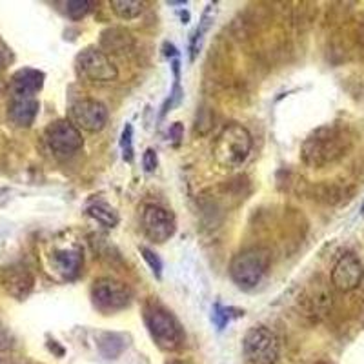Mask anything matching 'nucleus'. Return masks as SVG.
<instances>
[{"label":"nucleus","mask_w":364,"mask_h":364,"mask_svg":"<svg viewBox=\"0 0 364 364\" xmlns=\"http://www.w3.org/2000/svg\"><path fill=\"white\" fill-rule=\"evenodd\" d=\"M350 148V136L346 132L337 126H323L315 129L306 141L302 142L301 157L304 164L311 168H323V166L336 162L346 154Z\"/></svg>","instance_id":"f257e3e1"},{"label":"nucleus","mask_w":364,"mask_h":364,"mask_svg":"<svg viewBox=\"0 0 364 364\" xmlns=\"http://www.w3.org/2000/svg\"><path fill=\"white\" fill-rule=\"evenodd\" d=\"M252 146L253 139L248 129L242 124L233 122L217 135L215 144H213V157H215L217 164L223 168L235 170L245 164L246 159L250 157Z\"/></svg>","instance_id":"f03ea898"},{"label":"nucleus","mask_w":364,"mask_h":364,"mask_svg":"<svg viewBox=\"0 0 364 364\" xmlns=\"http://www.w3.org/2000/svg\"><path fill=\"white\" fill-rule=\"evenodd\" d=\"M144 321L149 330V336L161 350L173 352L182 346L184 333H182L178 321L170 311L164 310L159 304H149L144 310Z\"/></svg>","instance_id":"7ed1b4c3"},{"label":"nucleus","mask_w":364,"mask_h":364,"mask_svg":"<svg viewBox=\"0 0 364 364\" xmlns=\"http://www.w3.org/2000/svg\"><path fill=\"white\" fill-rule=\"evenodd\" d=\"M269 255L266 250L250 248L237 253L230 262V277L242 290H252L266 275Z\"/></svg>","instance_id":"20e7f679"},{"label":"nucleus","mask_w":364,"mask_h":364,"mask_svg":"<svg viewBox=\"0 0 364 364\" xmlns=\"http://www.w3.org/2000/svg\"><path fill=\"white\" fill-rule=\"evenodd\" d=\"M242 352L252 364H275L281 355V343L275 331L266 326H255L245 336Z\"/></svg>","instance_id":"39448f33"},{"label":"nucleus","mask_w":364,"mask_h":364,"mask_svg":"<svg viewBox=\"0 0 364 364\" xmlns=\"http://www.w3.org/2000/svg\"><path fill=\"white\" fill-rule=\"evenodd\" d=\"M91 299L97 310L104 314H113L129 306L132 302V290L124 282L112 277L97 279L91 286Z\"/></svg>","instance_id":"423d86ee"},{"label":"nucleus","mask_w":364,"mask_h":364,"mask_svg":"<svg viewBox=\"0 0 364 364\" xmlns=\"http://www.w3.org/2000/svg\"><path fill=\"white\" fill-rule=\"evenodd\" d=\"M46 144L55 157L70 159L82 149L84 139L80 129L75 128L70 120H55L46 129Z\"/></svg>","instance_id":"0eeeda50"},{"label":"nucleus","mask_w":364,"mask_h":364,"mask_svg":"<svg viewBox=\"0 0 364 364\" xmlns=\"http://www.w3.org/2000/svg\"><path fill=\"white\" fill-rule=\"evenodd\" d=\"M77 71L90 82H112L119 77L112 58L97 48H86L77 55Z\"/></svg>","instance_id":"6e6552de"},{"label":"nucleus","mask_w":364,"mask_h":364,"mask_svg":"<svg viewBox=\"0 0 364 364\" xmlns=\"http://www.w3.org/2000/svg\"><path fill=\"white\" fill-rule=\"evenodd\" d=\"M108 119V108L100 100L80 99L70 106V122L77 129L97 133L106 128Z\"/></svg>","instance_id":"1a4fd4ad"},{"label":"nucleus","mask_w":364,"mask_h":364,"mask_svg":"<svg viewBox=\"0 0 364 364\" xmlns=\"http://www.w3.org/2000/svg\"><path fill=\"white\" fill-rule=\"evenodd\" d=\"M364 277V266L355 253H344L331 269V284L343 294L359 288Z\"/></svg>","instance_id":"9d476101"},{"label":"nucleus","mask_w":364,"mask_h":364,"mask_svg":"<svg viewBox=\"0 0 364 364\" xmlns=\"http://www.w3.org/2000/svg\"><path fill=\"white\" fill-rule=\"evenodd\" d=\"M142 228L154 242H166L175 233V219L164 208L149 204L142 211Z\"/></svg>","instance_id":"9b49d317"},{"label":"nucleus","mask_w":364,"mask_h":364,"mask_svg":"<svg viewBox=\"0 0 364 364\" xmlns=\"http://www.w3.org/2000/svg\"><path fill=\"white\" fill-rule=\"evenodd\" d=\"M0 282H2V288L17 301L28 299L35 288L33 273L29 272L24 264L6 266L0 272Z\"/></svg>","instance_id":"f8f14e48"},{"label":"nucleus","mask_w":364,"mask_h":364,"mask_svg":"<svg viewBox=\"0 0 364 364\" xmlns=\"http://www.w3.org/2000/svg\"><path fill=\"white\" fill-rule=\"evenodd\" d=\"M42 86H44V73L33 70V68H24V70H18L11 77L9 93H11V99L35 97L42 90Z\"/></svg>","instance_id":"ddd939ff"},{"label":"nucleus","mask_w":364,"mask_h":364,"mask_svg":"<svg viewBox=\"0 0 364 364\" xmlns=\"http://www.w3.org/2000/svg\"><path fill=\"white\" fill-rule=\"evenodd\" d=\"M38 115V100L35 97H18L9 100L8 117L18 128H29Z\"/></svg>","instance_id":"4468645a"},{"label":"nucleus","mask_w":364,"mask_h":364,"mask_svg":"<svg viewBox=\"0 0 364 364\" xmlns=\"http://www.w3.org/2000/svg\"><path fill=\"white\" fill-rule=\"evenodd\" d=\"M84 264L82 252L79 248L58 250L51 255V266L57 273H60L64 279H75L80 273Z\"/></svg>","instance_id":"2eb2a0df"},{"label":"nucleus","mask_w":364,"mask_h":364,"mask_svg":"<svg viewBox=\"0 0 364 364\" xmlns=\"http://www.w3.org/2000/svg\"><path fill=\"white\" fill-rule=\"evenodd\" d=\"M100 46L106 55L108 53H126L133 48V37L129 31L122 28H109L102 33Z\"/></svg>","instance_id":"dca6fc26"},{"label":"nucleus","mask_w":364,"mask_h":364,"mask_svg":"<svg viewBox=\"0 0 364 364\" xmlns=\"http://www.w3.org/2000/svg\"><path fill=\"white\" fill-rule=\"evenodd\" d=\"M215 15H217V4H213V2H211V4H208L206 9H204L203 17H200L199 26H197L193 37H191V44H190L191 60H195L197 53H199L200 48H203L204 37H206V33L211 29V26H213V21H215Z\"/></svg>","instance_id":"f3484780"},{"label":"nucleus","mask_w":364,"mask_h":364,"mask_svg":"<svg viewBox=\"0 0 364 364\" xmlns=\"http://www.w3.org/2000/svg\"><path fill=\"white\" fill-rule=\"evenodd\" d=\"M109 6L117 17L122 21H133V18L141 17L144 11V2L141 0H112Z\"/></svg>","instance_id":"a211bd4d"},{"label":"nucleus","mask_w":364,"mask_h":364,"mask_svg":"<svg viewBox=\"0 0 364 364\" xmlns=\"http://www.w3.org/2000/svg\"><path fill=\"white\" fill-rule=\"evenodd\" d=\"M87 215L106 228H115L117 224H119V213L115 211V208H112L106 203L91 204V206L87 208Z\"/></svg>","instance_id":"6ab92c4d"},{"label":"nucleus","mask_w":364,"mask_h":364,"mask_svg":"<svg viewBox=\"0 0 364 364\" xmlns=\"http://www.w3.org/2000/svg\"><path fill=\"white\" fill-rule=\"evenodd\" d=\"M173 77H175V82H173V90H171L170 93V99L166 100L164 108H162V117L166 115L168 112H171V109L177 106L178 102L182 100V87H181V63H178L177 58L173 60Z\"/></svg>","instance_id":"aec40b11"},{"label":"nucleus","mask_w":364,"mask_h":364,"mask_svg":"<svg viewBox=\"0 0 364 364\" xmlns=\"http://www.w3.org/2000/svg\"><path fill=\"white\" fill-rule=\"evenodd\" d=\"M93 6L95 4L91 0H70L66 4V11L73 21H80V18H84L91 11Z\"/></svg>","instance_id":"412c9836"},{"label":"nucleus","mask_w":364,"mask_h":364,"mask_svg":"<svg viewBox=\"0 0 364 364\" xmlns=\"http://www.w3.org/2000/svg\"><path fill=\"white\" fill-rule=\"evenodd\" d=\"M106 346L112 348V350H109L108 359H115V357L124 350V341H122V337L120 336H115V333H104V336L100 337L99 348L100 350H104Z\"/></svg>","instance_id":"4be33fe9"},{"label":"nucleus","mask_w":364,"mask_h":364,"mask_svg":"<svg viewBox=\"0 0 364 364\" xmlns=\"http://www.w3.org/2000/svg\"><path fill=\"white\" fill-rule=\"evenodd\" d=\"M120 151H122V159L126 162H133V126L126 124L120 135Z\"/></svg>","instance_id":"5701e85b"},{"label":"nucleus","mask_w":364,"mask_h":364,"mask_svg":"<svg viewBox=\"0 0 364 364\" xmlns=\"http://www.w3.org/2000/svg\"><path fill=\"white\" fill-rule=\"evenodd\" d=\"M141 253H142V257H144V261L148 262L149 268H151V272H154L155 275H157V277L161 279V275H162V261H161V259H159L157 253L151 252V250H149V248H141Z\"/></svg>","instance_id":"b1692460"},{"label":"nucleus","mask_w":364,"mask_h":364,"mask_svg":"<svg viewBox=\"0 0 364 364\" xmlns=\"http://www.w3.org/2000/svg\"><path fill=\"white\" fill-rule=\"evenodd\" d=\"M211 321L215 323V326L219 328V330H223V328L230 323V310H228V308H223L220 304H217V306L213 308V314H211Z\"/></svg>","instance_id":"393cba45"},{"label":"nucleus","mask_w":364,"mask_h":364,"mask_svg":"<svg viewBox=\"0 0 364 364\" xmlns=\"http://www.w3.org/2000/svg\"><path fill=\"white\" fill-rule=\"evenodd\" d=\"M159 159H157V151L154 148H148L142 155V166H144L146 173H154L157 170Z\"/></svg>","instance_id":"a878e982"},{"label":"nucleus","mask_w":364,"mask_h":364,"mask_svg":"<svg viewBox=\"0 0 364 364\" xmlns=\"http://www.w3.org/2000/svg\"><path fill=\"white\" fill-rule=\"evenodd\" d=\"M13 343H15V339H13L11 331H9L8 326L0 321V352H8V350H11Z\"/></svg>","instance_id":"bb28decb"},{"label":"nucleus","mask_w":364,"mask_h":364,"mask_svg":"<svg viewBox=\"0 0 364 364\" xmlns=\"http://www.w3.org/2000/svg\"><path fill=\"white\" fill-rule=\"evenodd\" d=\"M182 133H184V128H182L181 122H175V124L170 128V136H171V139H173L175 142L181 141Z\"/></svg>","instance_id":"cd10ccee"},{"label":"nucleus","mask_w":364,"mask_h":364,"mask_svg":"<svg viewBox=\"0 0 364 364\" xmlns=\"http://www.w3.org/2000/svg\"><path fill=\"white\" fill-rule=\"evenodd\" d=\"M164 55H166V57H170V55H171V57H175V55H177V48H175V46L173 44H168V42H166V44H164Z\"/></svg>","instance_id":"c85d7f7f"},{"label":"nucleus","mask_w":364,"mask_h":364,"mask_svg":"<svg viewBox=\"0 0 364 364\" xmlns=\"http://www.w3.org/2000/svg\"><path fill=\"white\" fill-rule=\"evenodd\" d=\"M4 68H6V58L4 55H2V51H0V73L4 71Z\"/></svg>","instance_id":"c756f323"},{"label":"nucleus","mask_w":364,"mask_h":364,"mask_svg":"<svg viewBox=\"0 0 364 364\" xmlns=\"http://www.w3.org/2000/svg\"><path fill=\"white\" fill-rule=\"evenodd\" d=\"M360 213H363V215H364V204H363V208H360Z\"/></svg>","instance_id":"7c9ffc66"},{"label":"nucleus","mask_w":364,"mask_h":364,"mask_svg":"<svg viewBox=\"0 0 364 364\" xmlns=\"http://www.w3.org/2000/svg\"><path fill=\"white\" fill-rule=\"evenodd\" d=\"M315 364H326V363H315Z\"/></svg>","instance_id":"2f4dec72"},{"label":"nucleus","mask_w":364,"mask_h":364,"mask_svg":"<svg viewBox=\"0 0 364 364\" xmlns=\"http://www.w3.org/2000/svg\"><path fill=\"white\" fill-rule=\"evenodd\" d=\"M0 93H2V86H0Z\"/></svg>","instance_id":"473e14b6"},{"label":"nucleus","mask_w":364,"mask_h":364,"mask_svg":"<svg viewBox=\"0 0 364 364\" xmlns=\"http://www.w3.org/2000/svg\"><path fill=\"white\" fill-rule=\"evenodd\" d=\"M173 364H184V363H173Z\"/></svg>","instance_id":"72a5a7b5"}]
</instances>
